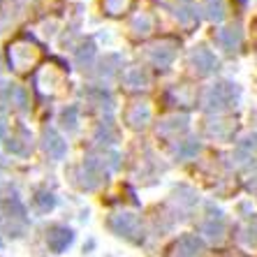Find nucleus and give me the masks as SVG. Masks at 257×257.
<instances>
[{"label": "nucleus", "instance_id": "1a4fd4ad", "mask_svg": "<svg viewBox=\"0 0 257 257\" xmlns=\"http://www.w3.org/2000/svg\"><path fill=\"white\" fill-rule=\"evenodd\" d=\"M77 176H79V186L84 188V190H95L107 174L102 172L100 167H95L90 160H84V165L77 169Z\"/></svg>", "mask_w": 257, "mask_h": 257}, {"label": "nucleus", "instance_id": "9d476101", "mask_svg": "<svg viewBox=\"0 0 257 257\" xmlns=\"http://www.w3.org/2000/svg\"><path fill=\"white\" fill-rule=\"evenodd\" d=\"M174 17L179 19L181 26L192 28V26L199 24V10L192 0H176L174 3Z\"/></svg>", "mask_w": 257, "mask_h": 257}, {"label": "nucleus", "instance_id": "5701e85b", "mask_svg": "<svg viewBox=\"0 0 257 257\" xmlns=\"http://www.w3.org/2000/svg\"><path fill=\"white\" fill-rule=\"evenodd\" d=\"M199 153V142L197 139H186V142H179L176 146V158L179 160H190Z\"/></svg>", "mask_w": 257, "mask_h": 257}, {"label": "nucleus", "instance_id": "dca6fc26", "mask_svg": "<svg viewBox=\"0 0 257 257\" xmlns=\"http://www.w3.org/2000/svg\"><path fill=\"white\" fill-rule=\"evenodd\" d=\"M5 211L10 215V229H14V222H21V225H28V218H26V206L21 204L19 197H12L5 202Z\"/></svg>", "mask_w": 257, "mask_h": 257}, {"label": "nucleus", "instance_id": "20e7f679", "mask_svg": "<svg viewBox=\"0 0 257 257\" xmlns=\"http://www.w3.org/2000/svg\"><path fill=\"white\" fill-rule=\"evenodd\" d=\"M109 229L127 241H142V222L132 213H116L109 218Z\"/></svg>", "mask_w": 257, "mask_h": 257}, {"label": "nucleus", "instance_id": "bb28decb", "mask_svg": "<svg viewBox=\"0 0 257 257\" xmlns=\"http://www.w3.org/2000/svg\"><path fill=\"white\" fill-rule=\"evenodd\" d=\"M35 206L42 211V213H49V211L56 206V197L49 190H37L35 192Z\"/></svg>", "mask_w": 257, "mask_h": 257}, {"label": "nucleus", "instance_id": "2eb2a0df", "mask_svg": "<svg viewBox=\"0 0 257 257\" xmlns=\"http://www.w3.org/2000/svg\"><path fill=\"white\" fill-rule=\"evenodd\" d=\"M215 40H218V44H220L225 51H236L241 40H243V33H241L239 26H227V28H222L220 33L215 35Z\"/></svg>", "mask_w": 257, "mask_h": 257}, {"label": "nucleus", "instance_id": "0eeeda50", "mask_svg": "<svg viewBox=\"0 0 257 257\" xmlns=\"http://www.w3.org/2000/svg\"><path fill=\"white\" fill-rule=\"evenodd\" d=\"M42 149L51 160H63L67 153V144H65V139L58 135L56 127H44L42 130Z\"/></svg>", "mask_w": 257, "mask_h": 257}, {"label": "nucleus", "instance_id": "39448f33", "mask_svg": "<svg viewBox=\"0 0 257 257\" xmlns=\"http://www.w3.org/2000/svg\"><path fill=\"white\" fill-rule=\"evenodd\" d=\"M204 241L195 234H183L179 241H174L169 248V257H202Z\"/></svg>", "mask_w": 257, "mask_h": 257}, {"label": "nucleus", "instance_id": "412c9836", "mask_svg": "<svg viewBox=\"0 0 257 257\" xmlns=\"http://www.w3.org/2000/svg\"><path fill=\"white\" fill-rule=\"evenodd\" d=\"M17 84H10V81H0V111L14 107V97H17Z\"/></svg>", "mask_w": 257, "mask_h": 257}, {"label": "nucleus", "instance_id": "6ab92c4d", "mask_svg": "<svg viewBox=\"0 0 257 257\" xmlns=\"http://www.w3.org/2000/svg\"><path fill=\"white\" fill-rule=\"evenodd\" d=\"M95 142L97 144H104V146L116 142V130H114V123H111V118H104L100 125L95 127Z\"/></svg>", "mask_w": 257, "mask_h": 257}, {"label": "nucleus", "instance_id": "a878e982", "mask_svg": "<svg viewBox=\"0 0 257 257\" xmlns=\"http://www.w3.org/2000/svg\"><path fill=\"white\" fill-rule=\"evenodd\" d=\"M204 12H206V19H211V21H222V17H225V3L222 0H206Z\"/></svg>", "mask_w": 257, "mask_h": 257}, {"label": "nucleus", "instance_id": "4be33fe9", "mask_svg": "<svg viewBox=\"0 0 257 257\" xmlns=\"http://www.w3.org/2000/svg\"><path fill=\"white\" fill-rule=\"evenodd\" d=\"M86 95L95 102V104H102V107H107V109H111V104H114L111 93H109L107 88H102V86H90V88H86Z\"/></svg>", "mask_w": 257, "mask_h": 257}, {"label": "nucleus", "instance_id": "a211bd4d", "mask_svg": "<svg viewBox=\"0 0 257 257\" xmlns=\"http://www.w3.org/2000/svg\"><path fill=\"white\" fill-rule=\"evenodd\" d=\"M130 30L135 37H146L151 30H153V19H151V14H146V12L137 14V17L132 19Z\"/></svg>", "mask_w": 257, "mask_h": 257}, {"label": "nucleus", "instance_id": "f03ea898", "mask_svg": "<svg viewBox=\"0 0 257 257\" xmlns=\"http://www.w3.org/2000/svg\"><path fill=\"white\" fill-rule=\"evenodd\" d=\"M7 56H10V65H12L14 70L26 72L40 63L42 51H40V47H37L33 40H17L14 44H10Z\"/></svg>", "mask_w": 257, "mask_h": 257}, {"label": "nucleus", "instance_id": "6e6552de", "mask_svg": "<svg viewBox=\"0 0 257 257\" xmlns=\"http://www.w3.org/2000/svg\"><path fill=\"white\" fill-rule=\"evenodd\" d=\"M151 120V104L146 100H137L132 102L130 107L125 109V125L132 130H144Z\"/></svg>", "mask_w": 257, "mask_h": 257}, {"label": "nucleus", "instance_id": "7ed1b4c3", "mask_svg": "<svg viewBox=\"0 0 257 257\" xmlns=\"http://www.w3.org/2000/svg\"><path fill=\"white\" fill-rule=\"evenodd\" d=\"M176 49H179V42L172 40V37H162V40L153 42L149 47L151 65L158 67V70H167V67L174 63V58H176Z\"/></svg>", "mask_w": 257, "mask_h": 257}, {"label": "nucleus", "instance_id": "b1692460", "mask_svg": "<svg viewBox=\"0 0 257 257\" xmlns=\"http://www.w3.org/2000/svg\"><path fill=\"white\" fill-rule=\"evenodd\" d=\"M60 123H63V127L70 132L77 130L79 125V107L77 104H70L67 109H63V114H60Z\"/></svg>", "mask_w": 257, "mask_h": 257}, {"label": "nucleus", "instance_id": "f3484780", "mask_svg": "<svg viewBox=\"0 0 257 257\" xmlns=\"http://www.w3.org/2000/svg\"><path fill=\"white\" fill-rule=\"evenodd\" d=\"M123 81H125L127 88L139 90V88H146V86H149V74H146L144 67H130V70L123 72Z\"/></svg>", "mask_w": 257, "mask_h": 257}, {"label": "nucleus", "instance_id": "9b49d317", "mask_svg": "<svg viewBox=\"0 0 257 257\" xmlns=\"http://www.w3.org/2000/svg\"><path fill=\"white\" fill-rule=\"evenodd\" d=\"M74 241V234H72V229L63 227V225H56V227H51L47 232V243H49V250L51 252H63L67 248V245Z\"/></svg>", "mask_w": 257, "mask_h": 257}, {"label": "nucleus", "instance_id": "4468645a", "mask_svg": "<svg viewBox=\"0 0 257 257\" xmlns=\"http://www.w3.org/2000/svg\"><path fill=\"white\" fill-rule=\"evenodd\" d=\"M186 130H188V116L186 114H174V116H169V118L158 123V135H162V137H174V135L186 132Z\"/></svg>", "mask_w": 257, "mask_h": 257}, {"label": "nucleus", "instance_id": "f257e3e1", "mask_svg": "<svg viewBox=\"0 0 257 257\" xmlns=\"http://www.w3.org/2000/svg\"><path fill=\"white\" fill-rule=\"evenodd\" d=\"M239 100V88L229 81H220V84H213L204 90L202 95V104L206 111H225V109L234 107Z\"/></svg>", "mask_w": 257, "mask_h": 257}, {"label": "nucleus", "instance_id": "393cba45", "mask_svg": "<svg viewBox=\"0 0 257 257\" xmlns=\"http://www.w3.org/2000/svg\"><path fill=\"white\" fill-rule=\"evenodd\" d=\"M135 0H102V5H104V12L111 14V17H118V14L127 12L132 7Z\"/></svg>", "mask_w": 257, "mask_h": 257}, {"label": "nucleus", "instance_id": "423d86ee", "mask_svg": "<svg viewBox=\"0 0 257 257\" xmlns=\"http://www.w3.org/2000/svg\"><path fill=\"white\" fill-rule=\"evenodd\" d=\"M190 67L197 72L199 77H209L218 70V60L206 47H195L190 54Z\"/></svg>", "mask_w": 257, "mask_h": 257}, {"label": "nucleus", "instance_id": "c85d7f7f", "mask_svg": "<svg viewBox=\"0 0 257 257\" xmlns=\"http://www.w3.org/2000/svg\"><path fill=\"white\" fill-rule=\"evenodd\" d=\"M5 132H7V123H5V118L0 116V139L5 137Z\"/></svg>", "mask_w": 257, "mask_h": 257}, {"label": "nucleus", "instance_id": "cd10ccee", "mask_svg": "<svg viewBox=\"0 0 257 257\" xmlns=\"http://www.w3.org/2000/svg\"><path fill=\"white\" fill-rule=\"evenodd\" d=\"M109 60H111V56H107V63L102 60V70H100V77H104V79H109L111 74L116 72V67L114 65H109Z\"/></svg>", "mask_w": 257, "mask_h": 257}, {"label": "nucleus", "instance_id": "aec40b11", "mask_svg": "<svg viewBox=\"0 0 257 257\" xmlns=\"http://www.w3.org/2000/svg\"><path fill=\"white\" fill-rule=\"evenodd\" d=\"M95 42L93 40H86L81 47L77 49V54H74V60H77V65L81 67H88L90 63H93V58H95Z\"/></svg>", "mask_w": 257, "mask_h": 257}, {"label": "nucleus", "instance_id": "ddd939ff", "mask_svg": "<svg viewBox=\"0 0 257 257\" xmlns=\"http://www.w3.org/2000/svg\"><path fill=\"white\" fill-rule=\"evenodd\" d=\"M202 232L209 236V239L220 241L222 239V232H225V218H222L220 211L209 209V215L204 218L202 222Z\"/></svg>", "mask_w": 257, "mask_h": 257}, {"label": "nucleus", "instance_id": "f8f14e48", "mask_svg": "<svg viewBox=\"0 0 257 257\" xmlns=\"http://www.w3.org/2000/svg\"><path fill=\"white\" fill-rule=\"evenodd\" d=\"M7 151L10 153H14V156H30V151H33V144H30V132L26 130L24 125L17 127V135H12L10 137V142H7Z\"/></svg>", "mask_w": 257, "mask_h": 257}]
</instances>
